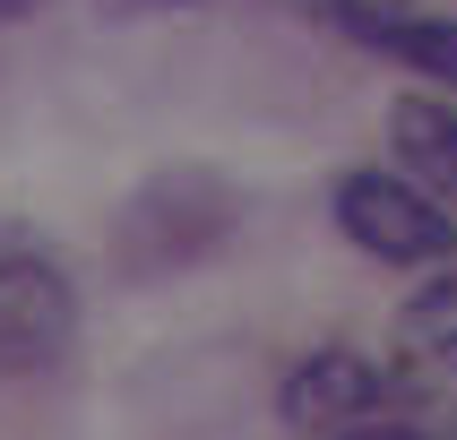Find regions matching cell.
<instances>
[{"label": "cell", "instance_id": "5b68a950", "mask_svg": "<svg viewBox=\"0 0 457 440\" xmlns=\"http://www.w3.org/2000/svg\"><path fill=\"white\" fill-rule=\"evenodd\" d=\"M397 380H414V388L457 380V268H440V277L397 311Z\"/></svg>", "mask_w": 457, "mask_h": 440}, {"label": "cell", "instance_id": "7a4b0ae2", "mask_svg": "<svg viewBox=\"0 0 457 440\" xmlns=\"http://www.w3.org/2000/svg\"><path fill=\"white\" fill-rule=\"evenodd\" d=\"M233 225V190L216 173H155L121 216V259L129 268H181L207 259Z\"/></svg>", "mask_w": 457, "mask_h": 440}, {"label": "cell", "instance_id": "6da1fadb", "mask_svg": "<svg viewBox=\"0 0 457 440\" xmlns=\"http://www.w3.org/2000/svg\"><path fill=\"white\" fill-rule=\"evenodd\" d=\"M337 225L362 259H388V268H432L457 259V207L432 199L423 181L397 173H345L337 181Z\"/></svg>", "mask_w": 457, "mask_h": 440}, {"label": "cell", "instance_id": "8992f818", "mask_svg": "<svg viewBox=\"0 0 457 440\" xmlns=\"http://www.w3.org/2000/svg\"><path fill=\"white\" fill-rule=\"evenodd\" d=\"M388 147H397V164H406L432 199L457 207V104L397 95V112H388Z\"/></svg>", "mask_w": 457, "mask_h": 440}, {"label": "cell", "instance_id": "30bf717a", "mask_svg": "<svg viewBox=\"0 0 457 440\" xmlns=\"http://www.w3.org/2000/svg\"><path fill=\"white\" fill-rule=\"evenodd\" d=\"M432 440H457V406H449V414H440V423H432Z\"/></svg>", "mask_w": 457, "mask_h": 440}, {"label": "cell", "instance_id": "ba28073f", "mask_svg": "<svg viewBox=\"0 0 457 440\" xmlns=\"http://www.w3.org/2000/svg\"><path fill=\"white\" fill-rule=\"evenodd\" d=\"M337 440H432V432H414V423H354V432H337Z\"/></svg>", "mask_w": 457, "mask_h": 440}, {"label": "cell", "instance_id": "3957f363", "mask_svg": "<svg viewBox=\"0 0 457 440\" xmlns=\"http://www.w3.org/2000/svg\"><path fill=\"white\" fill-rule=\"evenodd\" d=\"M78 345V285L35 251L0 259V371L35 380Z\"/></svg>", "mask_w": 457, "mask_h": 440}, {"label": "cell", "instance_id": "9c48e42d", "mask_svg": "<svg viewBox=\"0 0 457 440\" xmlns=\"http://www.w3.org/2000/svg\"><path fill=\"white\" fill-rule=\"evenodd\" d=\"M26 9H35V0H0V26H18V18H26Z\"/></svg>", "mask_w": 457, "mask_h": 440}, {"label": "cell", "instance_id": "277c9868", "mask_svg": "<svg viewBox=\"0 0 457 440\" xmlns=\"http://www.w3.org/2000/svg\"><path fill=\"white\" fill-rule=\"evenodd\" d=\"M371 406H380V371L362 354H345V345L311 354L285 380V423L294 432H354V423H371Z\"/></svg>", "mask_w": 457, "mask_h": 440}, {"label": "cell", "instance_id": "52a82bcc", "mask_svg": "<svg viewBox=\"0 0 457 440\" xmlns=\"http://www.w3.org/2000/svg\"><path fill=\"white\" fill-rule=\"evenodd\" d=\"M337 26L362 35L371 52H388V61H406V70L457 87V26L449 18H423V9H362V18H337Z\"/></svg>", "mask_w": 457, "mask_h": 440}]
</instances>
